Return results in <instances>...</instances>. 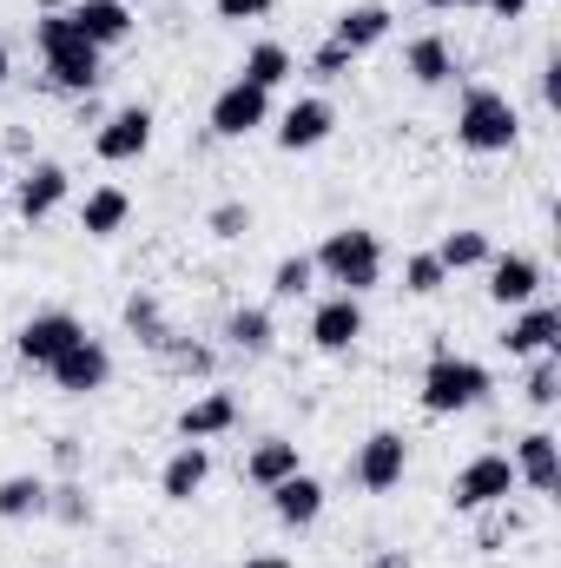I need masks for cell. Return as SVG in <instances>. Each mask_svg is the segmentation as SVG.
<instances>
[{"label": "cell", "instance_id": "cell-1", "mask_svg": "<svg viewBox=\"0 0 561 568\" xmlns=\"http://www.w3.org/2000/svg\"><path fill=\"white\" fill-rule=\"evenodd\" d=\"M33 47H40V60H47V87H53V93H67V100L100 93V80H106V53L80 40V27L67 20V7L33 13Z\"/></svg>", "mask_w": 561, "mask_h": 568}, {"label": "cell", "instance_id": "cell-2", "mask_svg": "<svg viewBox=\"0 0 561 568\" xmlns=\"http://www.w3.org/2000/svg\"><path fill=\"white\" fill-rule=\"evenodd\" d=\"M456 145L476 152V159H496V152H516L522 145V106L502 93V87H462L456 100Z\"/></svg>", "mask_w": 561, "mask_h": 568}, {"label": "cell", "instance_id": "cell-3", "mask_svg": "<svg viewBox=\"0 0 561 568\" xmlns=\"http://www.w3.org/2000/svg\"><path fill=\"white\" fill-rule=\"evenodd\" d=\"M489 390H496L489 364H476L462 351H436L417 384V404H422V417H469V410L489 404Z\"/></svg>", "mask_w": 561, "mask_h": 568}, {"label": "cell", "instance_id": "cell-4", "mask_svg": "<svg viewBox=\"0 0 561 568\" xmlns=\"http://www.w3.org/2000/svg\"><path fill=\"white\" fill-rule=\"evenodd\" d=\"M317 258V278H330L337 291H350V297H364V291H377L384 284V239L370 232V225H337V232H324V245L310 252Z\"/></svg>", "mask_w": 561, "mask_h": 568}, {"label": "cell", "instance_id": "cell-5", "mask_svg": "<svg viewBox=\"0 0 561 568\" xmlns=\"http://www.w3.org/2000/svg\"><path fill=\"white\" fill-rule=\"evenodd\" d=\"M516 489H522V483H516L509 449H476V456L449 476V509H456V516H489V509H502Z\"/></svg>", "mask_w": 561, "mask_h": 568}, {"label": "cell", "instance_id": "cell-6", "mask_svg": "<svg viewBox=\"0 0 561 568\" xmlns=\"http://www.w3.org/2000/svg\"><path fill=\"white\" fill-rule=\"evenodd\" d=\"M350 476H357L364 496L404 489V476H410V436H404V429H370V436L357 443V456H350Z\"/></svg>", "mask_w": 561, "mask_h": 568}, {"label": "cell", "instance_id": "cell-7", "mask_svg": "<svg viewBox=\"0 0 561 568\" xmlns=\"http://www.w3.org/2000/svg\"><path fill=\"white\" fill-rule=\"evenodd\" d=\"M80 337H86V324H80L73 311H33V317L13 331V357H20L27 371H53V357H67Z\"/></svg>", "mask_w": 561, "mask_h": 568}, {"label": "cell", "instance_id": "cell-8", "mask_svg": "<svg viewBox=\"0 0 561 568\" xmlns=\"http://www.w3.org/2000/svg\"><path fill=\"white\" fill-rule=\"evenodd\" d=\"M67 199H73V172H67L60 159H27V165H20V179H13V212H20L27 225H47Z\"/></svg>", "mask_w": 561, "mask_h": 568}, {"label": "cell", "instance_id": "cell-9", "mask_svg": "<svg viewBox=\"0 0 561 568\" xmlns=\"http://www.w3.org/2000/svg\"><path fill=\"white\" fill-rule=\"evenodd\" d=\"M152 133H159L152 106H113V113L93 126V159H100V165H133V159L152 152Z\"/></svg>", "mask_w": 561, "mask_h": 568}, {"label": "cell", "instance_id": "cell-10", "mask_svg": "<svg viewBox=\"0 0 561 568\" xmlns=\"http://www.w3.org/2000/svg\"><path fill=\"white\" fill-rule=\"evenodd\" d=\"M272 93H258V87H245V80H232V87H218V100H212V113H205V126H212V140H252V133H265L272 126Z\"/></svg>", "mask_w": 561, "mask_h": 568}, {"label": "cell", "instance_id": "cell-11", "mask_svg": "<svg viewBox=\"0 0 561 568\" xmlns=\"http://www.w3.org/2000/svg\"><path fill=\"white\" fill-rule=\"evenodd\" d=\"M482 291H489V304L496 311H522V304H536L542 297V284H549V272H542V258H529V252H496L489 265H482Z\"/></svg>", "mask_w": 561, "mask_h": 568}, {"label": "cell", "instance_id": "cell-12", "mask_svg": "<svg viewBox=\"0 0 561 568\" xmlns=\"http://www.w3.org/2000/svg\"><path fill=\"white\" fill-rule=\"evenodd\" d=\"M516 364H529V357H549L561 351V311L549 297H536V304H522V311H509V324H502V337H496Z\"/></svg>", "mask_w": 561, "mask_h": 568}, {"label": "cell", "instance_id": "cell-13", "mask_svg": "<svg viewBox=\"0 0 561 568\" xmlns=\"http://www.w3.org/2000/svg\"><path fill=\"white\" fill-rule=\"evenodd\" d=\"M330 133H337V106H330L324 93H304V100H290L284 113H272V140H278V152H317Z\"/></svg>", "mask_w": 561, "mask_h": 568}, {"label": "cell", "instance_id": "cell-14", "mask_svg": "<svg viewBox=\"0 0 561 568\" xmlns=\"http://www.w3.org/2000/svg\"><path fill=\"white\" fill-rule=\"evenodd\" d=\"M357 337H364V297L330 291V297H317V304H310V344H317L324 357L357 351Z\"/></svg>", "mask_w": 561, "mask_h": 568}, {"label": "cell", "instance_id": "cell-15", "mask_svg": "<svg viewBox=\"0 0 561 568\" xmlns=\"http://www.w3.org/2000/svg\"><path fill=\"white\" fill-rule=\"evenodd\" d=\"M47 377H53V390H60V397H100V390L113 384V351H106L100 337H80L67 357H53V371H47Z\"/></svg>", "mask_w": 561, "mask_h": 568}, {"label": "cell", "instance_id": "cell-16", "mask_svg": "<svg viewBox=\"0 0 561 568\" xmlns=\"http://www.w3.org/2000/svg\"><path fill=\"white\" fill-rule=\"evenodd\" d=\"M67 20H73V27H80V40H86V47H100V53H113V47H126V40L140 33L133 0H73V7H67Z\"/></svg>", "mask_w": 561, "mask_h": 568}, {"label": "cell", "instance_id": "cell-17", "mask_svg": "<svg viewBox=\"0 0 561 568\" xmlns=\"http://www.w3.org/2000/svg\"><path fill=\"white\" fill-rule=\"evenodd\" d=\"M509 463H516V483H522L529 496H555L561 489V436L555 429H529V436H516Z\"/></svg>", "mask_w": 561, "mask_h": 568}, {"label": "cell", "instance_id": "cell-18", "mask_svg": "<svg viewBox=\"0 0 561 568\" xmlns=\"http://www.w3.org/2000/svg\"><path fill=\"white\" fill-rule=\"evenodd\" d=\"M238 417H245V410H238V397H232V390H218V384H205V390L178 410V424H172V429H178V443H218V436H232V429H238Z\"/></svg>", "mask_w": 561, "mask_h": 568}, {"label": "cell", "instance_id": "cell-19", "mask_svg": "<svg viewBox=\"0 0 561 568\" xmlns=\"http://www.w3.org/2000/svg\"><path fill=\"white\" fill-rule=\"evenodd\" d=\"M404 73L417 80V87H456L462 80V53L449 47V33H410L404 40Z\"/></svg>", "mask_w": 561, "mask_h": 568}, {"label": "cell", "instance_id": "cell-20", "mask_svg": "<svg viewBox=\"0 0 561 568\" xmlns=\"http://www.w3.org/2000/svg\"><path fill=\"white\" fill-rule=\"evenodd\" d=\"M390 27H397V13H390L384 0H357V7H344V13L330 20V33H324V40H337L344 53H357V60H364L370 47H384V40H390Z\"/></svg>", "mask_w": 561, "mask_h": 568}, {"label": "cell", "instance_id": "cell-21", "mask_svg": "<svg viewBox=\"0 0 561 568\" xmlns=\"http://www.w3.org/2000/svg\"><path fill=\"white\" fill-rule=\"evenodd\" d=\"M212 483V443H178L165 463H159V496L165 503H198Z\"/></svg>", "mask_w": 561, "mask_h": 568}, {"label": "cell", "instance_id": "cell-22", "mask_svg": "<svg viewBox=\"0 0 561 568\" xmlns=\"http://www.w3.org/2000/svg\"><path fill=\"white\" fill-rule=\"evenodd\" d=\"M265 496H272V516H278L284 529H317V523H324V503H330V489H324L310 469H297V476L272 483Z\"/></svg>", "mask_w": 561, "mask_h": 568}, {"label": "cell", "instance_id": "cell-23", "mask_svg": "<svg viewBox=\"0 0 561 568\" xmlns=\"http://www.w3.org/2000/svg\"><path fill=\"white\" fill-rule=\"evenodd\" d=\"M126 225H133V192L126 185H93L80 199V232L86 239H120Z\"/></svg>", "mask_w": 561, "mask_h": 568}, {"label": "cell", "instance_id": "cell-24", "mask_svg": "<svg viewBox=\"0 0 561 568\" xmlns=\"http://www.w3.org/2000/svg\"><path fill=\"white\" fill-rule=\"evenodd\" d=\"M225 351H238V357H272V351H278V317H272V304H238V311L225 317Z\"/></svg>", "mask_w": 561, "mask_h": 568}, {"label": "cell", "instance_id": "cell-25", "mask_svg": "<svg viewBox=\"0 0 561 568\" xmlns=\"http://www.w3.org/2000/svg\"><path fill=\"white\" fill-rule=\"evenodd\" d=\"M304 469V449L290 443V436H258L252 449H245V483L252 489H272L284 476H297Z\"/></svg>", "mask_w": 561, "mask_h": 568}, {"label": "cell", "instance_id": "cell-26", "mask_svg": "<svg viewBox=\"0 0 561 568\" xmlns=\"http://www.w3.org/2000/svg\"><path fill=\"white\" fill-rule=\"evenodd\" d=\"M290 73H297V53H290L284 40H252V47H245V60H238V80H245V87H258V93H278Z\"/></svg>", "mask_w": 561, "mask_h": 568}, {"label": "cell", "instance_id": "cell-27", "mask_svg": "<svg viewBox=\"0 0 561 568\" xmlns=\"http://www.w3.org/2000/svg\"><path fill=\"white\" fill-rule=\"evenodd\" d=\"M436 258H442L449 278H462V272H482V265L496 258V239H489L482 225H456V232L436 239Z\"/></svg>", "mask_w": 561, "mask_h": 568}, {"label": "cell", "instance_id": "cell-28", "mask_svg": "<svg viewBox=\"0 0 561 568\" xmlns=\"http://www.w3.org/2000/svg\"><path fill=\"white\" fill-rule=\"evenodd\" d=\"M47 476H33V469H13V476H0V523H40L47 516Z\"/></svg>", "mask_w": 561, "mask_h": 568}, {"label": "cell", "instance_id": "cell-29", "mask_svg": "<svg viewBox=\"0 0 561 568\" xmlns=\"http://www.w3.org/2000/svg\"><path fill=\"white\" fill-rule=\"evenodd\" d=\"M120 317H126V337H133V344H145L152 357H159V351H165V344L178 337V331H172V317H165V304H159L152 291H133Z\"/></svg>", "mask_w": 561, "mask_h": 568}, {"label": "cell", "instance_id": "cell-30", "mask_svg": "<svg viewBox=\"0 0 561 568\" xmlns=\"http://www.w3.org/2000/svg\"><path fill=\"white\" fill-rule=\"evenodd\" d=\"M47 516H53L60 529H93V523H100V509H93V496H86L80 476H60V483L47 489Z\"/></svg>", "mask_w": 561, "mask_h": 568}, {"label": "cell", "instance_id": "cell-31", "mask_svg": "<svg viewBox=\"0 0 561 568\" xmlns=\"http://www.w3.org/2000/svg\"><path fill=\"white\" fill-rule=\"evenodd\" d=\"M310 291H317V258L310 252H284L278 265H272V304H297Z\"/></svg>", "mask_w": 561, "mask_h": 568}, {"label": "cell", "instance_id": "cell-32", "mask_svg": "<svg viewBox=\"0 0 561 568\" xmlns=\"http://www.w3.org/2000/svg\"><path fill=\"white\" fill-rule=\"evenodd\" d=\"M159 364H165L172 377H192V384H212V371H218V351H212V344H192V337H172V344L159 351Z\"/></svg>", "mask_w": 561, "mask_h": 568}, {"label": "cell", "instance_id": "cell-33", "mask_svg": "<svg viewBox=\"0 0 561 568\" xmlns=\"http://www.w3.org/2000/svg\"><path fill=\"white\" fill-rule=\"evenodd\" d=\"M252 225H258V212H252L245 199H218V205L205 212V232H212V239H225V245L252 239Z\"/></svg>", "mask_w": 561, "mask_h": 568}, {"label": "cell", "instance_id": "cell-34", "mask_svg": "<svg viewBox=\"0 0 561 568\" xmlns=\"http://www.w3.org/2000/svg\"><path fill=\"white\" fill-rule=\"evenodd\" d=\"M536 410H555L561 404V351H549V357H529V390H522Z\"/></svg>", "mask_w": 561, "mask_h": 568}, {"label": "cell", "instance_id": "cell-35", "mask_svg": "<svg viewBox=\"0 0 561 568\" xmlns=\"http://www.w3.org/2000/svg\"><path fill=\"white\" fill-rule=\"evenodd\" d=\"M442 284H449V272H442L436 252H410V258H404V291H410V297H436Z\"/></svg>", "mask_w": 561, "mask_h": 568}, {"label": "cell", "instance_id": "cell-36", "mask_svg": "<svg viewBox=\"0 0 561 568\" xmlns=\"http://www.w3.org/2000/svg\"><path fill=\"white\" fill-rule=\"evenodd\" d=\"M350 67H357V53H344L337 40H324V47H310V60H304V73H310L317 87H330V80H350Z\"/></svg>", "mask_w": 561, "mask_h": 568}, {"label": "cell", "instance_id": "cell-37", "mask_svg": "<svg viewBox=\"0 0 561 568\" xmlns=\"http://www.w3.org/2000/svg\"><path fill=\"white\" fill-rule=\"evenodd\" d=\"M278 0H212V13L218 20H232V27H245V20H265Z\"/></svg>", "mask_w": 561, "mask_h": 568}, {"label": "cell", "instance_id": "cell-38", "mask_svg": "<svg viewBox=\"0 0 561 568\" xmlns=\"http://www.w3.org/2000/svg\"><path fill=\"white\" fill-rule=\"evenodd\" d=\"M80 463H86V443L80 436H53V469L60 476H80Z\"/></svg>", "mask_w": 561, "mask_h": 568}, {"label": "cell", "instance_id": "cell-39", "mask_svg": "<svg viewBox=\"0 0 561 568\" xmlns=\"http://www.w3.org/2000/svg\"><path fill=\"white\" fill-rule=\"evenodd\" d=\"M7 159H33V133H27V126H7Z\"/></svg>", "mask_w": 561, "mask_h": 568}, {"label": "cell", "instance_id": "cell-40", "mask_svg": "<svg viewBox=\"0 0 561 568\" xmlns=\"http://www.w3.org/2000/svg\"><path fill=\"white\" fill-rule=\"evenodd\" d=\"M536 0H482V13H496V20H522Z\"/></svg>", "mask_w": 561, "mask_h": 568}, {"label": "cell", "instance_id": "cell-41", "mask_svg": "<svg viewBox=\"0 0 561 568\" xmlns=\"http://www.w3.org/2000/svg\"><path fill=\"white\" fill-rule=\"evenodd\" d=\"M238 568H297L290 556H278V549H258V556H245Z\"/></svg>", "mask_w": 561, "mask_h": 568}, {"label": "cell", "instance_id": "cell-42", "mask_svg": "<svg viewBox=\"0 0 561 568\" xmlns=\"http://www.w3.org/2000/svg\"><path fill=\"white\" fill-rule=\"evenodd\" d=\"M542 100H549V106H555V100H561V67H555V60L542 67Z\"/></svg>", "mask_w": 561, "mask_h": 568}, {"label": "cell", "instance_id": "cell-43", "mask_svg": "<svg viewBox=\"0 0 561 568\" xmlns=\"http://www.w3.org/2000/svg\"><path fill=\"white\" fill-rule=\"evenodd\" d=\"M370 568H417V562H410L404 549H377V556H370Z\"/></svg>", "mask_w": 561, "mask_h": 568}, {"label": "cell", "instance_id": "cell-44", "mask_svg": "<svg viewBox=\"0 0 561 568\" xmlns=\"http://www.w3.org/2000/svg\"><path fill=\"white\" fill-rule=\"evenodd\" d=\"M429 13H456V7H482V0H422Z\"/></svg>", "mask_w": 561, "mask_h": 568}, {"label": "cell", "instance_id": "cell-45", "mask_svg": "<svg viewBox=\"0 0 561 568\" xmlns=\"http://www.w3.org/2000/svg\"><path fill=\"white\" fill-rule=\"evenodd\" d=\"M7 80H13V53L0 47V87H7Z\"/></svg>", "mask_w": 561, "mask_h": 568}, {"label": "cell", "instance_id": "cell-46", "mask_svg": "<svg viewBox=\"0 0 561 568\" xmlns=\"http://www.w3.org/2000/svg\"><path fill=\"white\" fill-rule=\"evenodd\" d=\"M0 185H7V165H0Z\"/></svg>", "mask_w": 561, "mask_h": 568}]
</instances>
